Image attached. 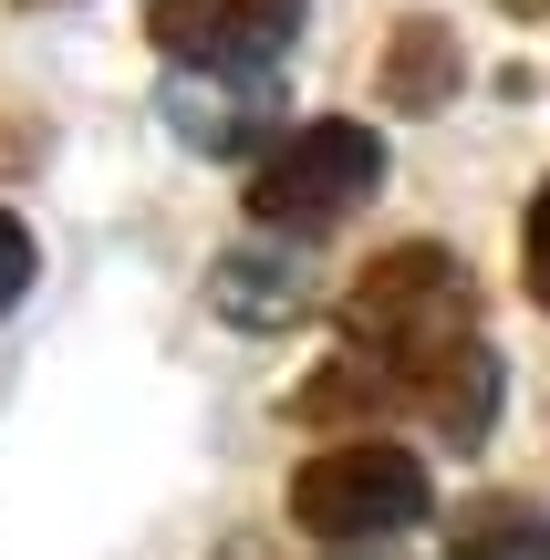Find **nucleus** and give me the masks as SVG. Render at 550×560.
Segmentation results:
<instances>
[{
  "label": "nucleus",
  "mask_w": 550,
  "mask_h": 560,
  "mask_svg": "<svg viewBox=\"0 0 550 560\" xmlns=\"http://www.w3.org/2000/svg\"><path fill=\"white\" fill-rule=\"evenodd\" d=\"M478 342V291L447 249H385L364 280L343 291V353H364L395 395H426L436 363H457Z\"/></svg>",
  "instance_id": "nucleus-1"
},
{
  "label": "nucleus",
  "mask_w": 550,
  "mask_h": 560,
  "mask_svg": "<svg viewBox=\"0 0 550 560\" xmlns=\"http://www.w3.org/2000/svg\"><path fill=\"white\" fill-rule=\"evenodd\" d=\"M374 187H385V145H374L364 125L323 115V125H291V136H270V156L249 166V219L281 229V240H312V229L353 219Z\"/></svg>",
  "instance_id": "nucleus-2"
},
{
  "label": "nucleus",
  "mask_w": 550,
  "mask_h": 560,
  "mask_svg": "<svg viewBox=\"0 0 550 560\" xmlns=\"http://www.w3.org/2000/svg\"><path fill=\"white\" fill-rule=\"evenodd\" d=\"M291 520L312 540L353 550V540H395V529L426 520V467L385 436H353V446H323V457L291 478Z\"/></svg>",
  "instance_id": "nucleus-3"
},
{
  "label": "nucleus",
  "mask_w": 550,
  "mask_h": 560,
  "mask_svg": "<svg viewBox=\"0 0 550 560\" xmlns=\"http://www.w3.org/2000/svg\"><path fill=\"white\" fill-rule=\"evenodd\" d=\"M145 32L177 73H270L302 32V0H156Z\"/></svg>",
  "instance_id": "nucleus-4"
},
{
  "label": "nucleus",
  "mask_w": 550,
  "mask_h": 560,
  "mask_svg": "<svg viewBox=\"0 0 550 560\" xmlns=\"http://www.w3.org/2000/svg\"><path fill=\"white\" fill-rule=\"evenodd\" d=\"M166 115L187 125V145H208V156H239V145L270 125V104L249 94V73H187L177 94H166Z\"/></svg>",
  "instance_id": "nucleus-5"
},
{
  "label": "nucleus",
  "mask_w": 550,
  "mask_h": 560,
  "mask_svg": "<svg viewBox=\"0 0 550 560\" xmlns=\"http://www.w3.org/2000/svg\"><path fill=\"white\" fill-rule=\"evenodd\" d=\"M447 560H550V509H530V499H468L447 520Z\"/></svg>",
  "instance_id": "nucleus-6"
},
{
  "label": "nucleus",
  "mask_w": 550,
  "mask_h": 560,
  "mask_svg": "<svg viewBox=\"0 0 550 560\" xmlns=\"http://www.w3.org/2000/svg\"><path fill=\"white\" fill-rule=\"evenodd\" d=\"M385 52H395L385 62V94L395 104H447L457 94V32H447V21H406Z\"/></svg>",
  "instance_id": "nucleus-7"
},
{
  "label": "nucleus",
  "mask_w": 550,
  "mask_h": 560,
  "mask_svg": "<svg viewBox=\"0 0 550 560\" xmlns=\"http://www.w3.org/2000/svg\"><path fill=\"white\" fill-rule=\"evenodd\" d=\"M219 312L270 332V322L302 312V270H291V260H249V249H239V260H219Z\"/></svg>",
  "instance_id": "nucleus-8"
},
{
  "label": "nucleus",
  "mask_w": 550,
  "mask_h": 560,
  "mask_svg": "<svg viewBox=\"0 0 550 560\" xmlns=\"http://www.w3.org/2000/svg\"><path fill=\"white\" fill-rule=\"evenodd\" d=\"M32 270H42V249H32V229H21V219H0V312H11V301L32 291Z\"/></svg>",
  "instance_id": "nucleus-9"
},
{
  "label": "nucleus",
  "mask_w": 550,
  "mask_h": 560,
  "mask_svg": "<svg viewBox=\"0 0 550 560\" xmlns=\"http://www.w3.org/2000/svg\"><path fill=\"white\" fill-rule=\"evenodd\" d=\"M530 301L550 312V187L530 198Z\"/></svg>",
  "instance_id": "nucleus-10"
}]
</instances>
